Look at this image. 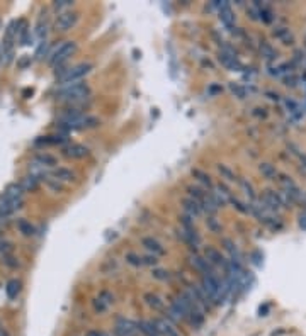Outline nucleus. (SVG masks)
Segmentation results:
<instances>
[{"mask_svg": "<svg viewBox=\"0 0 306 336\" xmlns=\"http://www.w3.org/2000/svg\"><path fill=\"white\" fill-rule=\"evenodd\" d=\"M99 124L97 117L84 114L80 109H70L60 117V127L65 131H84L92 129Z\"/></svg>", "mask_w": 306, "mask_h": 336, "instance_id": "1", "label": "nucleus"}, {"mask_svg": "<svg viewBox=\"0 0 306 336\" xmlns=\"http://www.w3.org/2000/svg\"><path fill=\"white\" fill-rule=\"evenodd\" d=\"M90 95V89L89 85L84 84V82H73V84L63 85L60 90H58L56 97L63 102H84L87 97Z\"/></svg>", "mask_w": 306, "mask_h": 336, "instance_id": "2", "label": "nucleus"}, {"mask_svg": "<svg viewBox=\"0 0 306 336\" xmlns=\"http://www.w3.org/2000/svg\"><path fill=\"white\" fill-rule=\"evenodd\" d=\"M77 51V43L75 41H65V43L58 44V46L53 49L51 53H49V65L51 66H60V65H65L67 63V60L70 56L73 55V53Z\"/></svg>", "mask_w": 306, "mask_h": 336, "instance_id": "3", "label": "nucleus"}, {"mask_svg": "<svg viewBox=\"0 0 306 336\" xmlns=\"http://www.w3.org/2000/svg\"><path fill=\"white\" fill-rule=\"evenodd\" d=\"M94 66L90 63H78L75 66H70V68H67V72L61 73L60 77H58V82H60L61 85H68V84H73V82H80L85 75L90 73V70Z\"/></svg>", "mask_w": 306, "mask_h": 336, "instance_id": "4", "label": "nucleus"}, {"mask_svg": "<svg viewBox=\"0 0 306 336\" xmlns=\"http://www.w3.org/2000/svg\"><path fill=\"white\" fill-rule=\"evenodd\" d=\"M278 182L281 185V190H284V192L288 194L289 199H291L293 202H301V201H303V192H301L300 187L296 185V182L293 180L291 177H288L286 173H279Z\"/></svg>", "mask_w": 306, "mask_h": 336, "instance_id": "5", "label": "nucleus"}, {"mask_svg": "<svg viewBox=\"0 0 306 336\" xmlns=\"http://www.w3.org/2000/svg\"><path fill=\"white\" fill-rule=\"evenodd\" d=\"M114 333H116V336H136V333H138L136 321L118 316L114 321Z\"/></svg>", "mask_w": 306, "mask_h": 336, "instance_id": "6", "label": "nucleus"}, {"mask_svg": "<svg viewBox=\"0 0 306 336\" xmlns=\"http://www.w3.org/2000/svg\"><path fill=\"white\" fill-rule=\"evenodd\" d=\"M77 20H78V12H75V10H63L55 20V29H56V31H60V32L70 31V29H72L77 24Z\"/></svg>", "mask_w": 306, "mask_h": 336, "instance_id": "7", "label": "nucleus"}, {"mask_svg": "<svg viewBox=\"0 0 306 336\" xmlns=\"http://www.w3.org/2000/svg\"><path fill=\"white\" fill-rule=\"evenodd\" d=\"M177 238L182 239L185 244H189V246H191L194 251L197 250V246H199V243H201V238H199V234L196 233V229H185V227H179V229H177Z\"/></svg>", "mask_w": 306, "mask_h": 336, "instance_id": "8", "label": "nucleus"}, {"mask_svg": "<svg viewBox=\"0 0 306 336\" xmlns=\"http://www.w3.org/2000/svg\"><path fill=\"white\" fill-rule=\"evenodd\" d=\"M204 258L208 260V263L211 265V267H223L225 268L226 263H228V260L221 255V251H218L216 248H213V246L204 248Z\"/></svg>", "mask_w": 306, "mask_h": 336, "instance_id": "9", "label": "nucleus"}, {"mask_svg": "<svg viewBox=\"0 0 306 336\" xmlns=\"http://www.w3.org/2000/svg\"><path fill=\"white\" fill-rule=\"evenodd\" d=\"M218 14H220V19H221L223 26L228 27V29H233V27H235L237 17H235V12L231 10V7H230V3H228V2H221V3H220V9H218Z\"/></svg>", "mask_w": 306, "mask_h": 336, "instance_id": "10", "label": "nucleus"}, {"mask_svg": "<svg viewBox=\"0 0 306 336\" xmlns=\"http://www.w3.org/2000/svg\"><path fill=\"white\" fill-rule=\"evenodd\" d=\"M142 244L145 246V250L150 253V255L156 256V258L165 255V248L162 246V243H160L158 239L152 238V236H145V238H142Z\"/></svg>", "mask_w": 306, "mask_h": 336, "instance_id": "11", "label": "nucleus"}, {"mask_svg": "<svg viewBox=\"0 0 306 336\" xmlns=\"http://www.w3.org/2000/svg\"><path fill=\"white\" fill-rule=\"evenodd\" d=\"M180 204H182V209H184V214L191 216L192 219H196V218H199V216L204 214L202 213V207H201L199 202L194 201V199H191V197H184Z\"/></svg>", "mask_w": 306, "mask_h": 336, "instance_id": "12", "label": "nucleus"}, {"mask_svg": "<svg viewBox=\"0 0 306 336\" xmlns=\"http://www.w3.org/2000/svg\"><path fill=\"white\" fill-rule=\"evenodd\" d=\"M153 323H155V326H156V330H158L160 336H180V333L175 330V328H173V325L168 321V319L156 318V319H153Z\"/></svg>", "mask_w": 306, "mask_h": 336, "instance_id": "13", "label": "nucleus"}, {"mask_svg": "<svg viewBox=\"0 0 306 336\" xmlns=\"http://www.w3.org/2000/svg\"><path fill=\"white\" fill-rule=\"evenodd\" d=\"M189 263L192 265L194 268H196L197 272L202 273V275H206V273H211L213 272V267L208 263V260L204 258V256L197 255V253H194V255H189Z\"/></svg>", "mask_w": 306, "mask_h": 336, "instance_id": "14", "label": "nucleus"}, {"mask_svg": "<svg viewBox=\"0 0 306 336\" xmlns=\"http://www.w3.org/2000/svg\"><path fill=\"white\" fill-rule=\"evenodd\" d=\"M89 148L84 146V144H70L63 149V155L67 156V158H73V160H80V158H85V156H89Z\"/></svg>", "mask_w": 306, "mask_h": 336, "instance_id": "15", "label": "nucleus"}, {"mask_svg": "<svg viewBox=\"0 0 306 336\" xmlns=\"http://www.w3.org/2000/svg\"><path fill=\"white\" fill-rule=\"evenodd\" d=\"M218 60H220V63L225 66V68H228L230 72H240V70H242V63H240L237 56H230L226 55V53L220 51L218 53Z\"/></svg>", "mask_w": 306, "mask_h": 336, "instance_id": "16", "label": "nucleus"}, {"mask_svg": "<svg viewBox=\"0 0 306 336\" xmlns=\"http://www.w3.org/2000/svg\"><path fill=\"white\" fill-rule=\"evenodd\" d=\"M272 34L276 36V39H279L281 43L286 44V46H289V44L295 43V36H293V32L289 31V27H286V26L276 27L274 31H272Z\"/></svg>", "mask_w": 306, "mask_h": 336, "instance_id": "17", "label": "nucleus"}, {"mask_svg": "<svg viewBox=\"0 0 306 336\" xmlns=\"http://www.w3.org/2000/svg\"><path fill=\"white\" fill-rule=\"evenodd\" d=\"M136 326H138V331L143 333L145 336H160L158 330H156L155 323L148 321V319H142V321H136Z\"/></svg>", "mask_w": 306, "mask_h": 336, "instance_id": "18", "label": "nucleus"}, {"mask_svg": "<svg viewBox=\"0 0 306 336\" xmlns=\"http://www.w3.org/2000/svg\"><path fill=\"white\" fill-rule=\"evenodd\" d=\"M143 301L147 302L148 308H152L155 311H163L165 309V301H162V297H158L156 294H152V292L145 294Z\"/></svg>", "mask_w": 306, "mask_h": 336, "instance_id": "19", "label": "nucleus"}, {"mask_svg": "<svg viewBox=\"0 0 306 336\" xmlns=\"http://www.w3.org/2000/svg\"><path fill=\"white\" fill-rule=\"evenodd\" d=\"M53 178L55 180H58V182H73L75 180V173L72 172V170H68V168H65V167H58V168H55L53 170Z\"/></svg>", "mask_w": 306, "mask_h": 336, "instance_id": "20", "label": "nucleus"}, {"mask_svg": "<svg viewBox=\"0 0 306 336\" xmlns=\"http://www.w3.org/2000/svg\"><path fill=\"white\" fill-rule=\"evenodd\" d=\"M259 172L262 173L264 178H267V180H276V178L279 177V170L274 167V165L267 163V161H262V163L259 165Z\"/></svg>", "mask_w": 306, "mask_h": 336, "instance_id": "21", "label": "nucleus"}, {"mask_svg": "<svg viewBox=\"0 0 306 336\" xmlns=\"http://www.w3.org/2000/svg\"><path fill=\"white\" fill-rule=\"evenodd\" d=\"M187 197H191V199H194V201H197L201 204L202 201H204L206 197H208V194L209 192H206V190H202L201 187H197V185H187Z\"/></svg>", "mask_w": 306, "mask_h": 336, "instance_id": "22", "label": "nucleus"}, {"mask_svg": "<svg viewBox=\"0 0 306 336\" xmlns=\"http://www.w3.org/2000/svg\"><path fill=\"white\" fill-rule=\"evenodd\" d=\"M38 185H39V178L36 177V175H26L20 180V187H22V190L24 192H32V190H36L38 189Z\"/></svg>", "mask_w": 306, "mask_h": 336, "instance_id": "23", "label": "nucleus"}, {"mask_svg": "<svg viewBox=\"0 0 306 336\" xmlns=\"http://www.w3.org/2000/svg\"><path fill=\"white\" fill-rule=\"evenodd\" d=\"M192 177L196 178L197 182H199L201 185H204L206 189H211L213 190V182H211V177L208 175L206 172H202L201 168H192Z\"/></svg>", "mask_w": 306, "mask_h": 336, "instance_id": "24", "label": "nucleus"}, {"mask_svg": "<svg viewBox=\"0 0 306 336\" xmlns=\"http://www.w3.org/2000/svg\"><path fill=\"white\" fill-rule=\"evenodd\" d=\"M238 184H240V187H242L243 194H245L247 199H249L247 202H250V204H252V202L257 201V196H255L254 187H252V184H250L249 180H247V178H238Z\"/></svg>", "mask_w": 306, "mask_h": 336, "instance_id": "25", "label": "nucleus"}, {"mask_svg": "<svg viewBox=\"0 0 306 336\" xmlns=\"http://www.w3.org/2000/svg\"><path fill=\"white\" fill-rule=\"evenodd\" d=\"M259 48H260V55L266 58L267 61H274L276 58H278V51H276L267 41H262V43L259 44Z\"/></svg>", "mask_w": 306, "mask_h": 336, "instance_id": "26", "label": "nucleus"}, {"mask_svg": "<svg viewBox=\"0 0 306 336\" xmlns=\"http://www.w3.org/2000/svg\"><path fill=\"white\" fill-rule=\"evenodd\" d=\"M223 244H225V250L230 253V256L231 258L230 260H233V261H240V251H238V248H237V244H235L231 239H228V238H225L223 239Z\"/></svg>", "mask_w": 306, "mask_h": 336, "instance_id": "27", "label": "nucleus"}, {"mask_svg": "<svg viewBox=\"0 0 306 336\" xmlns=\"http://www.w3.org/2000/svg\"><path fill=\"white\" fill-rule=\"evenodd\" d=\"M17 229H19V233L22 236H34V233H36L34 226H32L29 221H26V219H19V221H17Z\"/></svg>", "mask_w": 306, "mask_h": 336, "instance_id": "28", "label": "nucleus"}, {"mask_svg": "<svg viewBox=\"0 0 306 336\" xmlns=\"http://www.w3.org/2000/svg\"><path fill=\"white\" fill-rule=\"evenodd\" d=\"M218 172H220L221 178H225V180H228V182H238V178H237V175H235V172L228 167V165L220 163V165H218Z\"/></svg>", "mask_w": 306, "mask_h": 336, "instance_id": "29", "label": "nucleus"}, {"mask_svg": "<svg viewBox=\"0 0 306 336\" xmlns=\"http://www.w3.org/2000/svg\"><path fill=\"white\" fill-rule=\"evenodd\" d=\"M34 163L39 165L41 168H44V167H55V165H56V158H55V156H51V155H39V156H36Z\"/></svg>", "mask_w": 306, "mask_h": 336, "instance_id": "30", "label": "nucleus"}, {"mask_svg": "<svg viewBox=\"0 0 306 336\" xmlns=\"http://www.w3.org/2000/svg\"><path fill=\"white\" fill-rule=\"evenodd\" d=\"M230 204L235 207V209L238 211V213H242V214H250V206H249V202H242L240 199H237V197H231L230 199Z\"/></svg>", "mask_w": 306, "mask_h": 336, "instance_id": "31", "label": "nucleus"}, {"mask_svg": "<svg viewBox=\"0 0 306 336\" xmlns=\"http://www.w3.org/2000/svg\"><path fill=\"white\" fill-rule=\"evenodd\" d=\"M5 292H7V297L9 299H15L17 297V294L20 292V282L19 280H10L5 287Z\"/></svg>", "mask_w": 306, "mask_h": 336, "instance_id": "32", "label": "nucleus"}, {"mask_svg": "<svg viewBox=\"0 0 306 336\" xmlns=\"http://www.w3.org/2000/svg\"><path fill=\"white\" fill-rule=\"evenodd\" d=\"M126 261L130 265H133V267H143V256H140V255H136V253H133V251H130V253H126Z\"/></svg>", "mask_w": 306, "mask_h": 336, "instance_id": "33", "label": "nucleus"}, {"mask_svg": "<svg viewBox=\"0 0 306 336\" xmlns=\"http://www.w3.org/2000/svg\"><path fill=\"white\" fill-rule=\"evenodd\" d=\"M230 90L233 92V95L235 97H238V99H245L247 97V89L243 85H240V84H230Z\"/></svg>", "mask_w": 306, "mask_h": 336, "instance_id": "34", "label": "nucleus"}, {"mask_svg": "<svg viewBox=\"0 0 306 336\" xmlns=\"http://www.w3.org/2000/svg\"><path fill=\"white\" fill-rule=\"evenodd\" d=\"M206 224L213 233H221V224L218 223V219L214 216H206Z\"/></svg>", "mask_w": 306, "mask_h": 336, "instance_id": "35", "label": "nucleus"}, {"mask_svg": "<svg viewBox=\"0 0 306 336\" xmlns=\"http://www.w3.org/2000/svg\"><path fill=\"white\" fill-rule=\"evenodd\" d=\"M152 277H153V279H156V280H162V282L170 280V273H168L167 270H163V268H153Z\"/></svg>", "mask_w": 306, "mask_h": 336, "instance_id": "36", "label": "nucleus"}, {"mask_svg": "<svg viewBox=\"0 0 306 336\" xmlns=\"http://www.w3.org/2000/svg\"><path fill=\"white\" fill-rule=\"evenodd\" d=\"M97 299H101L102 302H104L106 306H113V302H114V296L113 294L109 292V290H101V292H99V296H97Z\"/></svg>", "mask_w": 306, "mask_h": 336, "instance_id": "37", "label": "nucleus"}, {"mask_svg": "<svg viewBox=\"0 0 306 336\" xmlns=\"http://www.w3.org/2000/svg\"><path fill=\"white\" fill-rule=\"evenodd\" d=\"M286 107L289 109V114H293L295 115V117L298 119V117H301V111H300V106H298V104L295 102V101H286Z\"/></svg>", "mask_w": 306, "mask_h": 336, "instance_id": "38", "label": "nucleus"}, {"mask_svg": "<svg viewBox=\"0 0 306 336\" xmlns=\"http://www.w3.org/2000/svg\"><path fill=\"white\" fill-rule=\"evenodd\" d=\"M94 309H96V313L102 314V313H106V311L109 309V306H106L104 302L101 301V299H96V301H94Z\"/></svg>", "mask_w": 306, "mask_h": 336, "instance_id": "39", "label": "nucleus"}, {"mask_svg": "<svg viewBox=\"0 0 306 336\" xmlns=\"http://www.w3.org/2000/svg\"><path fill=\"white\" fill-rule=\"evenodd\" d=\"M296 84H298V78L293 73H289L284 77V85L286 87H296Z\"/></svg>", "mask_w": 306, "mask_h": 336, "instance_id": "40", "label": "nucleus"}, {"mask_svg": "<svg viewBox=\"0 0 306 336\" xmlns=\"http://www.w3.org/2000/svg\"><path fill=\"white\" fill-rule=\"evenodd\" d=\"M158 263V258L153 255H147L143 256V265H150V267H155V265Z\"/></svg>", "mask_w": 306, "mask_h": 336, "instance_id": "41", "label": "nucleus"}, {"mask_svg": "<svg viewBox=\"0 0 306 336\" xmlns=\"http://www.w3.org/2000/svg\"><path fill=\"white\" fill-rule=\"evenodd\" d=\"M55 7L56 9H70V7H73V2H70V0H58V2H55Z\"/></svg>", "mask_w": 306, "mask_h": 336, "instance_id": "42", "label": "nucleus"}, {"mask_svg": "<svg viewBox=\"0 0 306 336\" xmlns=\"http://www.w3.org/2000/svg\"><path fill=\"white\" fill-rule=\"evenodd\" d=\"M48 185L51 187L53 190H56V192H63V185H61L58 180H55V178H51V180H48Z\"/></svg>", "mask_w": 306, "mask_h": 336, "instance_id": "43", "label": "nucleus"}, {"mask_svg": "<svg viewBox=\"0 0 306 336\" xmlns=\"http://www.w3.org/2000/svg\"><path fill=\"white\" fill-rule=\"evenodd\" d=\"M300 163H301V170H305L306 172V153H300Z\"/></svg>", "mask_w": 306, "mask_h": 336, "instance_id": "44", "label": "nucleus"}, {"mask_svg": "<svg viewBox=\"0 0 306 336\" xmlns=\"http://www.w3.org/2000/svg\"><path fill=\"white\" fill-rule=\"evenodd\" d=\"M84 336H102V333H101V331H97V330H89Z\"/></svg>", "mask_w": 306, "mask_h": 336, "instance_id": "45", "label": "nucleus"}, {"mask_svg": "<svg viewBox=\"0 0 306 336\" xmlns=\"http://www.w3.org/2000/svg\"><path fill=\"white\" fill-rule=\"evenodd\" d=\"M300 226L303 227V229H306V214L305 216L303 214L300 216Z\"/></svg>", "mask_w": 306, "mask_h": 336, "instance_id": "46", "label": "nucleus"}, {"mask_svg": "<svg viewBox=\"0 0 306 336\" xmlns=\"http://www.w3.org/2000/svg\"><path fill=\"white\" fill-rule=\"evenodd\" d=\"M0 336H10V335H9V331L5 330V326H3L2 323H0Z\"/></svg>", "mask_w": 306, "mask_h": 336, "instance_id": "47", "label": "nucleus"}]
</instances>
